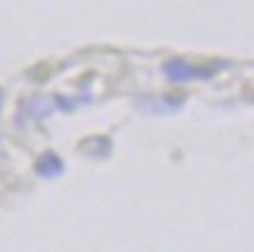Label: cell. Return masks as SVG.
<instances>
[{
  "mask_svg": "<svg viewBox=\"0 0 254 252\" xmlns=\"http://www.w3.org/2000/svg\"><path fill=\"white\" fill-rule=\"evenodd\" d=\"M165 71H167V76H170L172 81H189V78H193V76H198V71H195L190 64L182 62V59L170 62L167 66H165Z\"/></svg>",
  "mask_w": 254,
  "mask_h": 252,
  "instance_id": "cell-1",
  "label": "cell"
}]
</instances>
